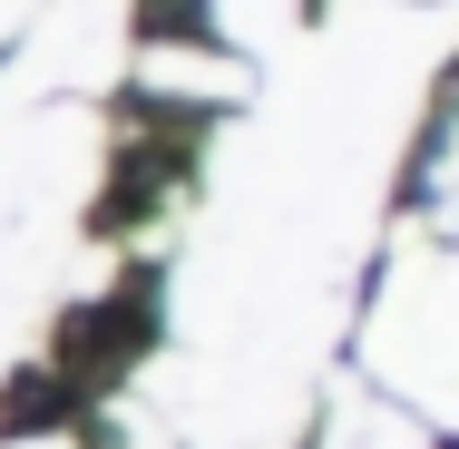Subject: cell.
<instances>
[{
	"label": "cell",
	"mask_w": 459,
	"mask_h": 449,
	"mask_svg": "<svg viewBox=\"0 0 459 449\" xmlns=\"http://www.w3.org/2000/svg\"><path fill=\"white\" fill-rule=\"evenodd\" d=\"M362 371L420 430H440L459 410V293H450L440 225H411L381 255V283H371V313H362Z\"/></svg>",
	"instance_id": "6da1fadb"
},
{
	"label": "cell",
	"mask_w": 459,
	"mask_h": 449,
	"mask_svg": "<svg viewBox=\"0 0 459 449\" xmlns=\"http://www.w3.org/2000/svg\"><path fill=\"white\" fill-rule=\"evenodd\" d=\"M117 69H127V0H39V20L20 30V59L0 79V108H39V98L89 108Z\"/></svg>",
	"instance_id": "7a4b0ae2"
},
{
	"label": "cell",
	"mask_w": 459,
	"mask_h": 449,
	"mask_svg": "<svg viewBox=\"0 0 459 449\" xmlns=\"http://www.w3.org/2000/svg\"><path fill=\"white\" fill-rule=\"evenodd\" d=\"M127 59H137V79H147V89H167V98H245V89H255V69H245V59L177 49V39H167V49H127Z\"/></svg>",
	"instance_id": "3957f363"
},
{
	"label": "cell",
	"mask_w": 459,
	"mask_h": 449,
	"mask_svg": "<svg viewBox=\"0 0 459 449\" xmlns=\"http://www.w3.org/2000/svg\"><path fill=\"white\" fill-rule=\"evenodd\" d=\"M313 449H430V430H420L411 410L371 401V391H333V410H323V440H313Z\"/></svg>",
	"instance_id": "277c9868"
},
{
	"label": "cell",
	"mask_w": 459,
	"mask_h": 449,
	"mask_svg": "<svg viewBox=\"0 0 459 449\" xmlns=\"http://www.w3.org/2000/svg\"><path fill=\"white\" fill-rule=\"evenodd\" d=\"M215 20H225V39L235 49H293V30H303V0H215Z\"/></svg>",
	"instance_id": "5b68a950"
},
{
	"label": "cell",
	"mask_w": 459,
	"mask_h": 449,
	"mask_svg": "<svg viewBox=\"0 0 459 449\" xmlns=\"http://www.w3.org/2000/svg\"><path fill=\"white\" fill-rule=\"evenodd\" d=\"M30 20H39V0H0V39H20Z\"/></svg>",
	"instance_id": "8992f818"
},
{
	"label": "cell",
	"mask_w": 459,
	"mask_h": 449,
	"mask_svg": "<svg viewBox=\"0 0 459 449\" xmlns=\"http://www.w3.org/2000/svg\"><path fill=\"white\" fill-rule=\"evenodd\" d=\"M127 449H177V440H167V430H147V420H137V430H127Z\"/></svg>",
	"instance_id": "52a82bcc"
}]
</instances>
